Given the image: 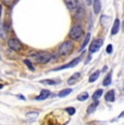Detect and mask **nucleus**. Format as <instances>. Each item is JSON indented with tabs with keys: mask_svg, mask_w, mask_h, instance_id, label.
<instances>
[{
	"mask_svg": "<svg viewBox=\"0 0 124 125\" xmlns=\"http://www.w3.org/2000/svg\"><path fill=\"white\" fill-rule=\"evenodd\" d=\"M102 42H103V40H102L101 38H99V39H95L89 46V52L90 53H94V52L98 51L99 48L102 46Z\"/></svg>",
	"mask_w": 124,
	"mask_h": 125,
	"instance_id": "nucleus-4",
	"label": "nucleus"
},
{
	"mask_svg": "<svg viewBox=\"0 0 124 125\" xmlns=\"http://www.w3.org/2000/svg\"><path fill=\"white\" fill-rule=\"evenodd\" d=\"M50 96V91L49 90H47V89H42L41 90V93H40V95L38 96V97L36 98L37 100H45V99H47Z\"/></svg>",
	"mask_w": 124,
	"mask_h": 125,
	"instance_id": "nucleus-9",
	"label": "nucleus"
},
{
	"mask_svg": "<svg viewBox=\"0 0 124 125\" xmlns=\"http://www.w3.org/2000/svg\"><path fill=\"white\" fill-rule=\"evenodd\" d=\"M122 116H124V111H123V112H122V113H121V114H120V117H122Z\"/></svg>",
	"mask_w": 124,
	"mask_h": 125,
	"instance_id": "nucleus-26",
	"label": "nucleus"
},
{
	"mask_svg": "<svg viewBox=\"0 0 124 125\" xmlns=\"http://www.w3.org/2000/svg\"><path fill=\"white\" fill-rule=\"evenodd\" d=\"M65 4H66V7H68V9H70V10H72V9H75L76 8V6H77V2L74 1V0H66L65 1Z\"/></svg>",
	"mask_w": 124,
	"mask_h": 125,
	"instance_id": "nucleus-12",
	"label": "nucleus"
},
{
	"mask_svg": "<svg viewBox=\"0 0 124 125\" xmlns=\"http://www.w3.org/2000/svg\"><path fill=\"white\" fill-rule=\"evenodd\" d=\"M73 44L71 42H65L60 46V53L62 54H68L73 50Z\"/></svg>",
	"mask_w": 124,
	"mask_h": 125,
	"instance_id": "nucleus-3",
	"label": "nucleus"
},
{
	"mask_svg": "<svg viewBox=\"0 0 124 125\" xmlns=\"http://www.w3.org/2000/svg\"><path fill=\"white\" fill-rule=\"evenodd\" d=\"M104 99L108 102H113L114 99H115V97H114V90H109L106 94V96H104Z\"/></svg>",
	"mask_w": 124,
	"mask_h": 125,
	"instance_id": "nucleus-8",
	"label": "nucleus"
},
{
	"mask_svg": "<svg viewBox=\"0 0 124 125\" xmlns=\"http://www.w3.org/2000/svg\"><path fill=\"white\" fill-rule=\"evenodd\" d=\"M81 77V73H74L72 76H71V78L68 81V84L69 85H73L74 83H76L78 80H80Z\"/></svg>",
	"mask_w": 124,
	"mask_h": 125,
	"instance_id": "nucleus-10",
	"label": "nucleus"
},
{
	"mask_svg": "<svg viewBox=\"0 0 124 125\" xmlns=\"http://www.w3.org/2000/svg\"><path fill=\"white\" fill-rule=\"evenodd\" d=\"M89 39H90V34H87L86 38H85L84 42H83V45H82V49H83V48H85V47H86V45L88 44V42H89Z\"/></svg>",
	"mask_w": 124,
	"mask_h": 125,
	"instance_id": "nucleus-21",
	"label": "nucleus"
},
{
	"mask_svg": "<svg viewBox=\"0 0 124 125\" xmlns=\"http://www.w3.org/2000/svg\"><path fill=\"white\" fill-rule=\"evenodd\" d=\"M71 93H72V89H71V88H66V89H63V90H61L60 93H59V97L60 98L66 97V96L70 95Z\"/></svg>",
	"mask_w": 124,
	"mask_h": 125,
	"instance_id": "nucleus-13",
	"label": "nucleus"
},
{
	"mask_svg": "<svg viewBox=\"0 0 124 125\" xmlns=\"http://www.w3.org/2000/svg\"><path fill=\"white\" fill-rule=\"evenodd\" d=\"M33 56L36 58L37 61L40 62V63H47L51 59V54L48 53V52H38V53H35Z\"/></svg>",
	"mask_w": 124,
	"mask_h": 125,
	"instance_id": "nucleus-1",
	"label": "nucleus"
},
{
	"mask_svg": "<svg viewBox=\"0 0 124 125\" xmlns=\"http://www.w3.org/2000/svg\"><path fill=\"white\" fill-rule=\"evenodd\" d=\"M119 28H120V20H119V19H115V21H114L113 26H112L111 34H112V35H115V34H118V32H119Z\"/></svg>",
	"mask_w": 124,
	"mask_h": 125,
	"instance_id": "nucleus-7",
	"label": "nucleus"
},
{
	"mask_svg": "<svg viewBox=\"0 0 124 125\" xmlns=\"http://www.w3.org/2000/svg\"><path fill=\"white\" fill-rule=\"evenodd\" d=\"M40 83L41 84H48V85H54V84H57V82H54L52 80H42V81H40Z\"/></svg>",
	"mask_w": 124,
	"mask_h": 125,
	"instance_id": "nucleus-20",
	"label": "nucleus"
},
{
	"mask_svg": "<svg viewBox=\"0 0 124 125\" xmlns=\"http://www.w3.org/2000/svg\"><path fill=\"white\" fill-rule=\"evenodd\" d=\"M38 115V112H28L26 113V117H36Z\"/></svg>",
	"mask_w": 124,
	"mask_h": 125,
	"instance_id": "nucleus-23",
	"label": "nucleus"
},
{
	"mask_svg": "<svg viewBox=\"0 0 124 125\" xmlns=\"http://www.w3.org/2000/svg\"><path fill=\"white\" fill-rule=\"evenodd\" d=\"M82 35H83V28L80 25L73 26L72 30L70 31V37L73 38V39H78Z\"/></svg>",
	"mask_w": 124,
	"mask_h": 125,
	"instance_id": "nucleus-2",
	"label": "nucleus"
},
{
	"mask_svg": "<svg viewBox=\"0 0 124 125\" xmlns=\"http://www.w3.org/2000/svg\"><path fill=\"white\" fill-rule=\"evenodd\" d=\"M98 104H99V102L98 101H96V102H94V103H92V104H89V107L87 108V113H94L95 111H96V109H97V107H98Z\"/></svg>",
	"mask_w": 124,
	"mask_h": 125,
	"instance_id": "nucleus-11",
	"label": "nucleus"
},
{
	"mask_svg": "<svg viewBox=\"0 0 124 125\" xmlns=\"http://www.w3.org/2000/svg\"><path fill=\"white\" fill-rule=\"evenodd\" d=\"M24 63L26 64V66H27L28 69L31 70V71H35V68L33 66V64H32V62L30 61V60H27V59H25L24 60Z\"/></svg>",
	"mask_w": 124,
	"mask_h": 125,
	"instance_id": "nucleus-19",
	"label": "nucleus"
},
{
	"mask_svg": "<svg viewBox=\"0 0 124 125\" xmlns=\"http://www.w3.org/2000/svg\"><path fill=\"white\" fill-rule=\"evenodd\" d=\"M65 111L68 112V113L70 114V115H73V114L75 113V109H74V108H72V107H69V108H66V109H65Z\"/></svg>",
	"mask_w": 124,
	"mask_h": 125,
	"instance_id": "nucleus-22",
	"label": "nucleus"
},
{
	"mask_svg": "<svg viewBox=\"0 0 124 125\" xmlns=\"http://www.w3.org/2000/svg\"><path fill=\"white\" fill-rule=\"evenodd\" d=\"M8 45L11 49L14 50V51H20V50L22 49V45H21V42H19L18 39H15V38H11V39H9Z\"/></svg>",
	"mask_w": 124,
	"mask_h": 125,
	"instance_id": "nucleus-5",
	"label": "nucleus"
},
{
	"mask_svg": "<svg viewBox=\"0 0 124 125\" xmlns=\"http://www.w3.org/2000/svg\"><path fill=\"white\" fill-rule=\"evenodd\" d=\"M107 52H108V53H111L112 52V46L111 45H109L108 47H107Z\"/></svg>",
	"mask_w": 124,
	"mask_h": 125,
	"instance_id": "nucleus-24",
	"label": "nucleus"
},
{
	"mask_svg": "<svg viewBox=\"0 0 124 125\" xmlns=\"http://www.w3.org/2000/svg\"><path fill=\"white\" fill-rule=\"evenodd\" d=\"M99 74H100V72H99V71H96L95 73H93L92 75L89 76V83H93V82L97 81V78H98Z\"/></svg>",
	"mask_w": 124,
	"mask_h": 125,
	"instance_id": "nucleus-16",
	"label": "nucleus"
},
{
	"mask_svg": "<svg viewBox=\"0 0 124 125\" xmlns=\"http://www.w3.org/2000/svg\"><path fill=\"white\" fill-rule=\"evenodd\" d=\"M100 9H101V3H100L99 0H96V1L94 2V12L96 14H98L100 12Z\"/></svg>",
	"mask_w": 124,
	"mask_h": 125,
	"instance_id": "nucleus-14",
	"label": "nucleus"
},
{
	"mask_svg": "<svg viewBox=\"0 0 124 125\" xmlns=\"http://www.w3.org/2000/svg\"><path fill=\"white\" fill-rule=\"evenodd\" d=\"M111 84V73H109L108 75H107V77L103 80V85L104 86H108Z\"/></svg>",
	"mask_w": 124,
	"mask_h": 125,
	"instance_id": "nucleus-18",
	"label": "nucleus"
},
{
	"mask_svg": "<svg viewBox=\"0 0 124 125\" xmlns=\"http://www.w3.org/2000/svg\"><path fill=\"white\" fill-rule=\"evenodd\" d=\"M88 93H82L80 96H77V100H80V101H85V100L88 98Z\"/></svg>",
	"mask_w": 124,
	"mask_h": 125,
	"instance_id": "nucleus-17",
	"label": "nucleus"
},
{
	"mask_svg": "<svg viewBox=\"0 0 124 125\" xmlns=\"http://www.w3.org/2000/svg\"><path fill=\"white\" fill-rule=\"evenodd\" d=\"M81 59H82V58L78 57V58H76V59L73 60V61H71L70 63H66V64H64V65H61V66H59V68H56L54 70H52V71H60V70H64V69H68V68H74L75 65H77L78 64V62L81 61Z\"/></svg>",
	"mask_w": 124,
	"mask_h": 125,
	"instance_id": "nucleus-6",
	"label": "nucleus"
},
{
	"mask_svg": "<svg viewBox=\"0 0 124 125\" xmlns=\"http://www.w3.org/2000/svg\"><path fill=\"white\" fill-rule=\"evenodd\" d=\"M19 98H21V99H23V100H24V99H25V98H24V97H23V96H22V95H19Z\"/></svg>",
	"mask_w": 124,
	"mask_h": 125,
	"instance_id": "nucleus-25",
	"label": "nucleus"
},
{
	"mask_svg": "<svg viewBox=\"0 0 124 125\" xmlns=\"http://www.w3.org/2000/svg\"><path fill=\"white\" fill-rule=\"evenodd\" d=\"M102 93H103V91H102V89L96 90V91L94 93V95H93V99H94L95 101H97V100H98L99 98H100V96L102 95Z\"/></svg>",
	"mask_w": 124,
	"mask_h": 125,
	"instance_id": "nucleus-15",
	"label": "nucleus"
},
{
	"mask_svg": "<svg viewBox=\"0 0 124 125\" xmlns=\"http://www.w3.org/2000/svg\"><path fill=\"white\" fill-rule=\"evenodd\" d=\"M122 31L124 32V21H123V27H122Z\"/></svg>",
	"mask_w": 124,
	"mask_h": 125,
	"instance_id": "nucleus-27",
	"label": "nucleus"
}]
</instances>
